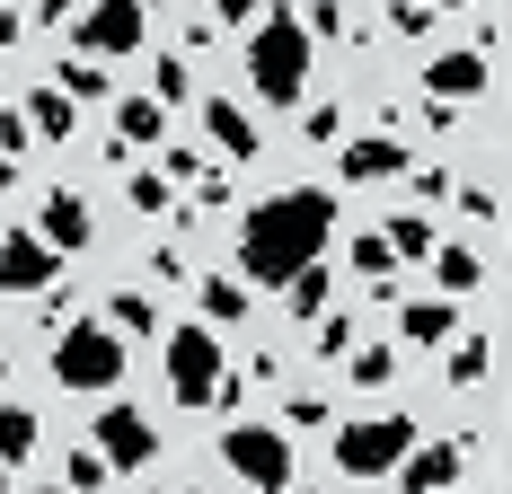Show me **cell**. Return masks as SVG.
<instances>
[{
  "instance_id": "1",
  "label": "cell",
  "mask_w": 512,
  "mask_h": 494,
  "mask_svg": "<svg viewBox=\"0 0 512 494\" xmlns=\"http://www.w3.org/2000/svg\"><path fill=\"white\" fill-rule=\"evenodd\" d=\"M336 239V195L327 186H283V195H265L239 221V274L265 283V292H283L301 265H318Z\"/></svg>"
},
{
  "instance_id": "2",
  "label": "cell",
  "mask_w": 512,
  "mask_h": 494,
  "mask_svg": "<svg viewBox=\"0 0 512 494\" xmlns=\"http://www.w3.org/2000/svg\"><path fill=\"white\" fill-rule=\"evenodd\" d=\"M248 27H256V36H248L256 98H265V106H301V89H309V36H301V18H292V9H256Z\"/></svg>"
},
{
  "instance_id": "3",
  "label": "cell",
  "mask_w": 512,
  "mask_h": 494,
  "mask_svg": "<svg viewBox=\"0 0 512 494\" xmlns=\"http://www.w3.org/2000/svg\"><path fill=\"white\" fill-rule=\"evenodd\" d=\"M53 380H62V389H80V397L124 389V345L106 336L98 318H71V327L53 336Z\"/></svg>"
},
{
  "instance_id": "4",
  "label": "cell",
  "mask_w": 512,
  "mask_h": 494,
  "mask_svg": "<svg viewBox=\"0 0 512 494\" xmlns=\"http://www.w3.org/2000/svg\"><path fill=\"white\" fill-rule=\"evenodd\" d=\"M221 468L239 477L248 494H292V442L274 433V424H221Z\"/></svg>"
},
{
  "instance_id": "5",
  "label": "cell",
  "mask_w": 512,
  "mask_h": 494,
  "mask_svg": "<svg viewBox=\"0 0 512 494\" xmlns=\"http://www.w3.org/2000/svg\"><path fill=\"white\" fill-rule=\"evenodd\" d=\"M151 45V0H80L71 18V53L80 62H115V53Z\"/></svg>"
},
{
  "instance_id": "6",
  "label": "cell",
  "mask_w": 512,
  "mask_h": 494,
  "mask_svg": "<svg viewBox=\"0 0 512 494\" xmlns=\"http://www.w3.org/2000/svg\"><path fill=\"white\" fill-rule=\"evenodd\" d=\"M415 450V424L407 415H362V424H336V468L345 477H398V459Z\"/></svg>"
},
{
  "instance_id": "7",
  "label": "cell",
  "mask_w": 512,
  "mask_h": 494,
  "mask_svg": "<svg viewBox=\"0 0 512 494\" xmlns=\"http://www.w3.org/2000/svg\"><path fill=\"white\" fill-rule=\"evenodd\" d=\"M221 380H230V362H221V336L212 327H168V389L177 406H221Z\"/></svg>"
},
{
  "instance_id": "8",
  "label": "cell",
  "mask_w": 512,
  "mask_h": 494,
  "mask_svg": "<svg viewBox=\"0 0 512 494\" xmlns=\"http://www.w3.org/2000/svg\"><path fill=\"white\" fill-rule=\"evenodd\" d=\"M89 450H98L106 468H124V477H133V468H151V459H159V424L142 415V406H124V397H115V406L98 415V442H89Z\"/></svg>"
},
{
  "instance_id": "9",
  "label": "cell",
  "mask_w": 512,
  "mask_h": 494,
  "mask_svg": "<svg viewBox=\"0 0 512 494\" xmlns=\"http://www.w3.org/2000/svg\"><path fill=\"white\" fill-rule=\"evenodd\" d=\"M398 486L407 494H460L468 486V433H451V442H415L407 459H398Z\"/></svg>"
},
{
  "instance_id": "10",
  "label": "cell",
  "mask_w": 512,
  "mask_h": 494,
  "mask_svg": "<svg viewBox=\"0 0 512 494\" xmlns=\"http://www.w3.org/2000/svg\"><path fill=\"white\" fill-rule=\"evenodd\" d=\"M53 283H62V256H53L36 230H9V239H0V292L27 300V292H53Z\"/></svg>"
},
{
  "instance_id": "11",
  "label": "cell",
  "mask_w": 512,
  "mask_h": 494,
  "mask_svg": "<svg viewBox=\"0 0 512 494\" xmlns=\"http://www.w3.org/2000/svg\"><path fill=\"white\" fill-rule=\"evenodd\" d=\"M424 98H433V106H468V98H486V53H477V45L433 53V62H424Z\"/></svg>"
},
{
  "instance_id": "12",
  "label": "cell",
  "mask_w": 512,
  "mask_h": 494,
  "mask_svg": "<svg viewBox=\"0 0 512 494\" xmlns=\"http://www.w3.org/2000/svg\"><path fill=\"white\" fill-rule=\"evenodd\" d=\"M36 239L53 247V256H71V247L98 239V212H89V195H71V186H53L45 212H36Z\"/></svg>"
},
{
  "instance_id": "13",
  "label": "cell",
  "mask_w": 512,
  "mask_h": 494,
  "mask_svg": "<svg viewBox=\"0 0 512 494\" xmlns=\"http://www.w3.org/2000/svg\"><path fill=\"white\" fill-rule=\"evenodd\" d=\"M354 186H389V177H407L415 168V150L398 142V133H371V142H345V159H336Z\"/></svg>"
},
{
  "instance_id": "14",
  "label": "cell",
  "mask_w": 512,
  "mask_h": 494,
  "mask_svg": "<svg viewBox=\"0 0 512 494\" xmlns=\"http://www.w3.org/2000/svg\"><path fill=\"white\" fill-rule=\"evenodd\" d=\"M195 106H204V133H212L221 159H256V150H265V133H256V115L239 98H195Z\"/></svg>"
},
{
  "instance_id": "15",
  "label": "cell",
  "mask_w": 512,
  "mask_h": 494,
  "mask_svg": "<svg viewBox=\"0 0 512 494\" xmlns=\"http://www.w3.org/2000/svg\"><path fill=\"white\" fill-rule=\"evenodd\" d=\"M398 336H407V345H451V336H460V300H407V309H398Z\"/></svg>"
},
{
  "instance_id": "16",
  "label": "cell",
  "mask_w": 512,
  "mask_h": 494,
  "mask_svg": "<svg viewBox=\"0 0 512 494\" xmlns=\"http://www.w3.org/2000/svg\"><path fill=\"white\" fill-rule=\"evenodd\" d=\"M115 142H124V150L168 142V106H159V98H115Z\"/></svg>"
},
{
  "instance_id": "17",
  "label": "cell",
  "mask_w": 512,
  "mask_h": 494,
  "mask_svg": "<svg viewBox=\"0 0 512 494\" xmlns=\"http://www.w3.org/2000/svg\"><path fill=\"white\" fill-rule=\"evenodd\" d=\"M106 336L124 345V336H159V300L151 292H106V318H98Z\"/></svg>"
},
{
  "instance_id": "18",
  "label": "cell",
  "mask_w": 512,
  "mask_h": 494,
  "mask_svg": "<svg viewBox=\"0 0 512 494\" xmlns=\"http://www.w3.org/2000/svg\"><path fill=\"white\" fill-rule=\"evenodd\" d=\"M433 283H442V300H460V292H477V283H486V256H477V247H433Z\"/></svg>"
},
{
  "instance_id": "19",
  "label": "cell",
  "mask_w": 512,
  "mask_h": 494,
  "mask_svg": "<svg viewBox=\"0 0 512 494\" xmlns=\"http://www.w3.org/2000/svg\"><path fill=\"white\" fill-rule=\"evenodd\" d=\"M71 124H80V106L62 98V89H27V133H45V142H71Z\"/></svg>"
},
{
  "instance_id": "20",
  "label": "cell",
  "mask_w": 512,
  "mask_h": 494,
  "mask_svg": "<svg viewBox=\"0 0 512 494\" xmlns=\"http://www.w3.org/2000/svg\"><path fill=\"white\" fill-rule=\"evenodd\" d=\"M486 362H495V345H486V336H451L442 380H451V389H477V380H486Z\"/></svg>"
},
{
  "instance_id": "21",
  "label": "cell",
  "mask_w": 512,
  "mask_h": 494,
  "mask_svg": "<svg viewBox=\"0 0 512 494\" xmlns=\"http://www.w3.org/2000/svg\"><path fill=\"white\" fill-rule=\"evenodd\" d=\"M36 442H45V433H36V415H27V406H0V468L36 459Z\"/></svg>"
},
{
  "instance_id": "22",
  "label": "cell",
  "mask_w": 512,
  "mask_h": 494,
  "mask_svg": "<svg viewBox=\"0 0 512 494\" xmlns=\"http://www.w3.org/2000/svg\"><path fill=\"white\" fill-rule=\"evenodd\" d=\"M283 300H292V318H327V256H318V265H301V274L283 283Z\"/></svg>"
},
{
  "instance_id": "23",
  "label": "cell",
  "mask_w": 512,
  "mask_h": 494,
  "mask_svg": "<svg viewBox=\"0 0 512 494\" xmlns=\"http://www.w3.org/2000/svg\"><path fill=\"white\" fill-rule=\"evenodd\" d=\"M45 89H62V98H106V62H80V53H71V62H53Z\"/></svg>"
},
{
  "instance_id": "24",
  "label": "cell",
  "mask_w": 512,
  "mask_h": 494,
  "mask_svg": "<svg viewBox=\"0 0 512 494\" xmlns=\"http://www.w3.org/2000/svg\"><path fill=\"white\" fill-rule=\"evenodd\" d=\"M380 239H389V256L407 265V256H433V221H424V212H398V221H389Z\"/></svg>"
},
{
  "instance_id": "25",
  "label": "cell",
  "mask_w": 512,
  "mask_h": 494,
  "mask_svg": "<svg viewBox=\"0 0 512 494\" xmlns=\"http://www.w3.org/2000/svg\"><path fill=\"white\" fill-rule=\"evenodd\" d=\"M309 345H318V362H345V353H354V318H336V309L309 318Z\"/></svg>"
},
{
  "instance_id": "26",
  "label": "cell",
  "mask_w": 512,
  "mask_h": 494,
  "mask_svg": "<svg viewBox=\"0 0 512 494\" xmlns=\"http://www.w3.org/2000/svg\"><path fill=\"white\" fill-rule=\"evenodd\" d=\"M345 362H354V389H389V380H398V353L389 345H362V353H345Z\"/></svg>"
},
{
  "instance_id": "27",
  "label": "cell",
  "mask_w": 512,
  "mask_h": 494,
  "mask_svg": "<svg viewBox=\"0 0 512 494\" xmlns=\"http://www.w3.org/2000/svg\"><path fill=\"white\" fill-rule=\"evenodd\" d=\"M124 203H133V212H168V203H177V186H168V177H159V168H142V177H133V186H124Z\"/></svg>"
},
{
  "instance_id": "28",
  "label": "cell",
  "mask_w": 512,
  "mask_h": 494,
  "mask_svg": "<svg viewBox=\"0 0 512 494\" xmlns=\"http://www.w3.org/2000/svg\"><path fill=\"white\" fill-rule=\"evenodd\" d=\"M389 265H398L389 239H380V230H362V239H354V274H362V283H389Z\"/></svg>"
},
{
  "instance_id": "29",
  "label": "cell",
  "mask_w": 512,
  "mask_h": 494,
  "mask_svg": "<svg viewBox=\"0 0 512 494\" xmlns=\"http://www.w3.org/2000/svg\"><path fill=\"white\" fill-rule=\"evenodd\" d=\"M106 486V459L98 450H71V468H62V494H98Z\"/></svg>"
},
{
  "instance_id": "30",
  "label": "cell",
  "mask_w": 512,
  "mask_h": 494,
  "mask_svg": "<svg viewBox=\"0 0 512 494\" xmlns=\"http://www.w3.org/2000/svg\"><path fill=\"white\" fill-rule=\"evenodd\" d=\"M204 318H248V283H204Z\"/></svg>"
},
{
  "instance_id": "31",
  "label": "cell",
  "mask_w": 512,
  "mask_h": 494,
  "mask_svg": "<svg viewBox=\"0 0 512 494\" xmlns=\"http://www.w3.org/2000/svg\"><path fill=\"white\" fill-rule=\"evenodd\" d=\"M151 98H159V106H177V98H186V53H159V71H151Z\"/></svg>"
},
{
  "instance_id": "32",
  "label": "cell",
  "mask_w": 512,
  "mask_h": 494,
  "mask_svg": "<svg viewBox=\"0 0 512 494\" xmlns=\"http://www.w3.org/2000/svg\"><path fill=\"white\" fill-rule=\"evenodd\" d=\"M433 27V0H389V36H424Z\"/></svg>"
},
{
  "instance_id": "33",
  "label": "cell",
  "mask_w": 512,
  "mask_h": 494,
  "mask_svg": "<svg viewBox=\"0 0 512 494\" xmlns=\"http://www.w3.org/2000/svg\"><path fill=\"white\" fill-rule=\"evenodd\" d=\"M451 195H460V212H468V221H495V212H504V203H495V186H468V177L451 186Z\"/></svg>"
},
{
  "instance_id": "34",
  "label": "cell",
  "mask_w": 512,
  "mask_h": 494,
  "mask_svg": "<svg viewBox=\"0 0 512 494\" xmlns=\"http://www.w3.org/2000/svg\"><path fill=\"white\" fill-rule=\"evenodd\" d=\"M301 133H309V142H336V133H345V106H309Z\"/></svg>"
},
{
  "instance_id": "35",
  "label": "cell",
  "mask_w": 512,
  "mask_h": 494,
  "mask_svg": "<svg viewBox=\"0 0 512 494\" xmlns=\"http://www.w3.org/2000/svg\"><path fill=\"white\" fill-rule=\"evenodd\" d=\"M18 150H27V115H9V106H0V159H18Z\"/></svg>"
},
{
  "instance_id": "36",
  "label": "cell",
  "mask_w": 512,
  "mask_h": 494,
  "mask_svg": "<svg viewBox=\"0 0 512 494\" xmlns=\"http://www.w3.org/2000/svg\"><path fill=\"white\" fill-rule=\"evenodd\" d=\"M292 424H301V433H309V424H327V397L301 389V397H292Z\"/></svg>"
},
{
  "instance_id": "37",
  "label": "cell",
  "mask_w": 512,
  "mask_h": 494,
  "mask_svg": "<svg viewBox=\"0 0 512 494\" xmlns=\"http://www.w3.org/2000/svg\"><path fill=\"white\" fill-rule=\"evenodd\" d=\"M256 9H265V0H212V18H221V27H248Z\"/></svg>"
},
{
  "instance_id": "38",
  "label": "cell",
  "mask_w": 512,
  "mask_h": 494,
  "mask_svg": "<svg viewBox=\"0 0 512 494\" xmlns=\"http://www.w3.org/2000/svg\"><path fill=\"white\" fill-rule=\"evenodd\" d=\"M27 9H36V18H45V27H53V18H62V27H71V18H80V0H27Z\"/></svg>"
},
{
  "instance_id": "39",
  "label": "cell",
  "mask_w": 512,
  "mask_h": 494,
  "mask_svg": "<svg viewBox=\"0 0 512 494\" xmlns=\"http://www.w3.org/2000/svg\"><path fill=\"white\" fill-rule=\"evenodd\" d=\"M18 36H27V18H18V9H0V45H18Z\"/></svg>"
},
{
  "instance_id": "40",
  "label": "cell",
  "mask_w": 512,
  "mask_h": 494,
  "mask_svg": "<svg viewBox=\"0 0 512 494\" xmlns=\"http://www.w3.org/2000/svg\"><path fill=\"white\" fill-rule=\"evenodd\" d=\"M9 186H18V159H0V195H9Z\"/></svg>"
},
{
  "instance_id": "41",
  "label": "cell",
  "mask_w": 512,
  "mask_h": 494,
  "mask_svg": "<svg viewBox=\"0 0 512 494\" xmlns=\"http://www.w3.org/2000/svg\"><path fill=\"white\" fill-rule=\"evenodd\" d=\"M433 9H460V0H433Z\"/></svg>"
},
{
  "instance_id": "42",
  "label": "cell",
  "mask_w": 512,
  "mask_h": 494,
  "mask_svg": "<svg viewBox=\"0 0 512 494\" xmlns=\"http://www.w3.org/2000/svg\"><path fill=\"white\" fill-rule=\"evenodd\" d=\"M0 494H9V468H0Z\"/></svg>"
},
{
  "instance_id": "43",
  "label": "cell",
  "mask_w": 512,
  "mask_h": 494,
  "mask_svg": "<svg viewBox=\"0 0 512 494\" xmlns=\"http://www.w3.org/2000/svg\"><path fill=\"white\" fill-rule=\"evenodd\" d=\"M36 494H62V486H36Z\"/></svg>"
},
{
  "instance_id": "44",
  "label": "cell",
  "mask_w": 512,
  "mask_h": 494,
  "mask_svg": "<svg viewBox=\"0 0 512 494\" xmlns=\"http://www.w3.org/2000/svg\"><path fill=\"white\" fill-rule=\"evenodd\" d=\"M292 494H318V486H292Z\"/></svg>"
}]
</instances>
